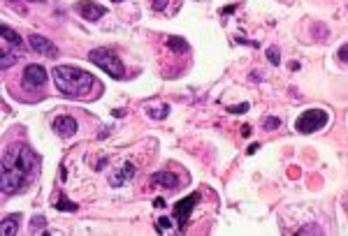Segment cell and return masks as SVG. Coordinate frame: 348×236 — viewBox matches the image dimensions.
I'll return each instance as SVG.
<instances>
[{
	"instance_id": "cell-20",
	"label": "cell",
	"mask_w": 348,
	"mask_h": 236,
	"mask_svg": "<svg viewBox=\"0 0 348 236\" xmlns=\"http://www.w3.org/2000/svg\"><path fill=\"white\" fill-rule=\"evenodd\" d=\"M172 222H174L172 218H160V220L156 222V229L160 231V234H165L167 229H172Z\"/></svg>"
},
{
	"instance_id": "cell-7",
	"label": "cell",
	"mask_w": 348,
	"mask_h": 236,
	"mask_svg": "<svg viewBox=\"0 0 348 236\" xmlns=\"http://www.w3.org/2000/svg\"><path fill=\"white\" fill-rule=\"evenodd\" d=\"M24 84L28 86V88H42V86L47 84V70H44L42 65H37V63H33V65H26V70H24Z\"/></svg>"
},
{
	"instance_id": "cell-13",
	"label": "cell",
	"mask_w": 348,
	"mask_h": 236,
	"mask_svg": "<svg viewBox=\"0 0 348 236\" xmlns=\"http://www.w3.org/2000/svg\"><path fill=\"white\" fill-rule=\"evenodd\" d=\"M0 35H3V40H5L10 47H24V42H21V35H19L17 31H12L10 26H3V28H0Z\"/></svg>"
},
{
	"instance_id": "cell-14",
	"label": "cell",
	"mask_w": 348,
	"mask_h": 236,
	"mask_svg": "<svg viewBox=\"0 0 348 236\" xmlns=\"http://www.w3.org/2000/svg\"><path fill=\"white\" fill-rule=\"evenodd\" d=\"M56 211H77L79 206L74 204V201H70L65 197V192H58V197H56Z\"/></svg>"
},
{
	"instance_id": "cell-17",
	"label": "cell",
	"mask_w": 348,
	"mask_h": 236,
	"mask_svg": "<svg viewBox=\"0 0 348 236\" xmlns=\"http://www.w3.org/2000/svg\"><path fill=\"white\" fill-rule=\"evenodd\" d=\"M44 227H47V220H44L42 215H35V218H33V222H30V234L44 231Z\"/></svg>"
},
{
	"instance_id": "cell-24",
	"label": "cell",
	"mask_w": 348,
	"mask_h": 236,
	"mask_svg": "<svg viewBox=\"0 0 348 236\" xmlns=\"http://www.w3.org/2000/svg\"><path fill=\"white\" fill-rule=\"evenodd\" d=\"M248 109V104H234V107H228V111H232V114H241V111H246Z\"/></svg>"
},
{
	"instance_id": "cell-3",
	"label": "cell",
	"mask_w": 348,
	"mask_h": 236,
	"mask_svg": "<svg viewBox=\"0 0 348 236\" xmlns=\"http://www.w3.org/2000/svg\"><path fill=\"white\" fill-rule=\"evenodd\" d=\"M89 61L93 63V65H98L100 70H105L112 79H126V67H123L121 58L112 51V49H105V47L93 49L89 54Z\"/></svg>"
},
{
	"instance_id": "cell-23",
	"label": "cell",
	"mask_w": 348,
	"mask_h": 236,
	"mask_svg": "<svg viewBox=\"0 0 348 236\" xmlns=\"http://www.w3.org/2000/svg\"><path fill=\"white\" fill-rule=\"evenodd\" d=\"M336 58H339L341 63H348V44H343V47L336 51Z\"/></svg>"
},
{
	"instance_id": "cell-12",
	"label": "cell",
	"mask_w": 348,
	"mask_h": 236,
	"mask_svg": "<svg viewBox=\"0 0 348 236\" xmlns=\"http://www.w3.org/2000/svg\"><path fill=\"white\" fill-rule=\"evenodd\" d=\"M19 227H21V215H19V213H12V215H7V218L3 220L0 231H3V236H17Z\"/></svg>"
},
{
	"instance_id": "cell-25",
	"label": "cell",
	"mask_w": 348,
	"mask_h": 236,
	"mask_svg": "<svg viewBox=\"0 0 348 236\" xmlns=\"http://www.w3.org/2000/svg\"><path fill=\"white\" fill-rule=\"evenodd\" d=\"M169 0H153V3H151V7H153V10H156V12H160V10H165V5H167Z\"/></svg>"
},
{
	"instance_id": "cell-26",
	"label": "cell",
	"mask_w": 348,
	"mask_h": 236,
	"mask_svg": "<svg viewBox=\"0 0 348 236\" xmlns=\"http://www.w3.org/2000/svg\"><path fill=\"white\" fill-rule=\"evenodd\" d=\"M153 206H156V208H165L167 204H165V199H162V197H158V199L153 201Z\"/></svg>"
},
{
	"instance_id": "cell-8",
	"label": "cell",
	"mask_w": 348,
	"mask_h": 236,
	"mask_svg": "<svg viewBox=\"0 0 348 236\" xmlns=\"http://www.w3.org/2000/svg\"><path fill=\"white\" fill-rule=\"evenodd\" d=\"M77 12H79V17L86 19V21H98L100 17L107 14V7L98 5L96 0H79V3H77Z\"/></svg>"
},
{
	"instance_id": "cell-22",
	"label": "cell",
	"mask_w": 348,
	"mask_h": 236,
	"mask_svg": "<svg viewBox=\"0 0 348 236\" xmlns=\"http://www.w3.org/2000/svg\"><path fill=\"white\" fill-rule=\"evenodd\" d=\"M263 127H265V130H276V127H281V118H274V116H270V118H265Z\"/></svg>"
},
{
	"instance_id": "cell-16",
	"label": "cell",
	"mask_w": 348,
	"mask_h": 236,
	"mask_svg": "<svg viewBox=\"0 0 348 236\" xmlns=\"http://www.w3.org/2000/svg\"><path fill=\"white\" fill-rule=\"evenodd\" d=\"M167 47L172 49L174 54H184V51H188V42L186 40H181V37H169Z\"/></svg>"
},
{
	"instance_id": "cell-19",
	"label": "cell",
	"mask_w": 348,
	"mask_h": 236,
	"mask_svg": "<svg viewBox=\"0 0 348 236\" xmlns=\"http://www.w3.org/2000/svg\"><path fill=\"white\" fill-rule=\"evenodd\" d=\"M297 234H323V229H320L318 222H311V224H306V227H300Z\"/></svg>"
},
{
	"instance_id": "cell-1",
	"label": "cell",
	"mask_w": 348,
	"mask_h": 236,
	"mask_svg": "<svg viewBox=\"0 0 348 236\" xmlns=\"http://www.w3.org/2000/svg\"><path fill=\"white\" fill-rule=\"evenodd\" d=\"M40 157L30 151L26 144H12L3 155V178L0 188L5 194H17L28 188V183L35 178Z\"/></svg>"
},
{
	"instance_id": "cell-29",
	"label": "cell",
	"mask_w": 348,
	"mask_h": 236,
	"mask_svg": "<svg viewBox=\"0 0 348 236\" xmlns=\"http://www.w3.org/2000/svg\"><path fill=\"white\" fill-rule=\"evenodd\" d=\"M28 3H44V0H28Z\"/></svg>"
},
{
	"instance_id": "cell-5",
	"label": "cell",
	"mask_w": 348,
	"mask_h": 236,
	"mask_svg": "<svg viewBox=\"0 0 348 236\" xmlns=\"http://www.w3.org/2000/svg\"><path fill=\"white\" fill-rule=\"evenodd\" d=\"M202 199V194L200 192H193L191 197H184L181 201H177L174 204V220H177V224H179V229H184L188 222V218H191L193 208H195V204Z\"/></svg>"
},
{
	"instance_id": "cell-4",
	"label": "cell",
	"mask_w": 348,
	"mask_h": 236,
	"mask_svg": "<svg viewBox=\"0 0 348 236\" xmlns=\"http://www.w3.org/2000/svg\"><path fill=\"white\" fill-rule=\"evenodd\" d=\"M325 125H327V111H323V109H306L295 121V130L302 134H311L316 130H323Z\"/></svg>"
},
{
	"instance_id": "cell-10",
	"label": "cell",
	"mask_w": 348,
	"mask_h": 236,
	"mask_svg": "<svg viewBox=\"0 0 348 236\" xmlns=\"http://www.w3.org/2000/svg\"><path fill=\"white\" fill-rule=\"evenodd\" d=\"M79 130L77 121H74L72 116H58L54 121V132L58 134V137H63V139H70V137H74Z\"/></svg>"
},
{
	"instance_id": "cell-21",
	"label": "cell",
	"mask_w": 348,
	"mask_h": 236,
	"mask_svg": "<svg viewBox=\"0 0 348 236\" xmlns=\"http://www.w3.org/2000/svg\"><path fill=\"white\" fill-rule=\"evenodd\" d=\"M267 58H270V63H272V65H279V63H281V56H279V49H276V47H270V49H267Z\"/></svg>"
},
{
	"instance_id": "cell-6",
	"label": "cell",
	"mask_w": 348,
	"mask_h": 236,
	"mask_svg": "<svg viewBox=\"0 0 348 236\" xmlns=\"http://www.w3.org/2000/svg\"><path fill=\"white\" fill-rule=\"evenodd\" d=\"M28 44H30V49L37 51L40 56H47V58H56V56H58V47L44 35H37V33L35 35H28Z\"/></svg>"
},
{
	"instance_id": "cell-27",
	"label": "cell",
	"mask_w": 348,
	"mask_h": 236,
	"mask_svg": "<svg viewBox=\"0 0 348 236\" xmlns=\"http://www.w3.org/2000/svg\"><path fill=\"white\" fill-rule=\"evenodd\" d=\"M241 134H244V137H248V134H251V127L244 125V127H241Z\"/></svg>"
},
{
	"instance_id": "cell-28",
	"label": "cell",
	"mask_w": 348,
	"mask_h": 236,
	"mask_svg": "<svg viewBox=\"0 0 348 236\" xmlns=\"http://www.w3.org/2000/svg\"><path fill=\"white\" fill-rule=\"evenodd\" d=\"M251 79L253 81H260V72H251Z\"/></svg>"
},
{
	"instance_id": "cell-11",
	"label": "cell",
	"mask_w": 348,
	"mask_h": 236,
	"mask_svg": "<svg viewBox=\"0 0 348 236\" xmlns=\"http://www.w3.org/2000/svg\"><path fill=\"white\" fill-rule=\"evenodd\" d=\"M149 183L151 185H160L165 190H177L179 188V176L172 174V171H156V174H151Z\"/></svg>"
},
{
	"instance_id": "cell-2",
	"label": "cell",
	"mask_w": 348,
	"mask_h": 236,
	"mask_svg": "<svg viewBox=\"0 0 348 236\" xmlns=\"http://www.w3.org/2000/svg\"><path fill=\"white\" fill-rule=\"evenodd\" d=\"M51 74H54V84L58 93H63L65 97H84L96 86L93 74L72 65H56Z\"/></svg>"
},
{
	"instance_id": "cell-18",
	"label": "cell",
	"mask_w": 348,
	"mask_h": 236,
	"mask_svg": "<svg viewBox=\"0 0 348 236\" xmlns=\"http://www.w3.org/2000/svg\"><path fill=\"white\" fill-rule=\"evenodd\" d=\"M14 63H17V56H14L12 51H3V56H0V65H3V70L12 67Z\"/></svg>"
},
{
	"instance_id": "cell-9",
	"label": "cell",
	"mask_w": 348,
	"mask_h": 236,
	"mask_svg": "<svg viewBox=\"0 0 348 236\" xmlns=\"http://www.w3.org/2000/svg\"><path fill=\"white\" fill-rule=\"evenodd\" d=\"M135 174H137L135 164L123 162L121 167H116V169L112 171V176H109V185H112V188H121V185H126L130 178H135Z\"/></svg>"
},
{
	"instance_id": "cell-30",
	"label": "cell",
	"mask_w": 348,
	"mask_h": 236,
	"mask_svg": "<svg viewBox=\"0 0 348 236\" xmlns=\"http://www.w3.org/2000/svg\"><path fill=\"white\" fill-rule=\"evenodd\" d=\"M114 3H123V0H114Z\"/></svg>"
},
{
	"instance_id": "cell-15",
	"label": "cell",
	"mask_w": 348,
	"mask_h": 236,
	"mask_svg": "<svg viewBox=\"0 0 348 236\" xmlns=\"http://www.w3.org/2000/svg\"><path fill=\"white\" fill-rule=\"evenodd\" d=\"M167 114H169V104H160V107H146V116H149V118H156V121L167 118Z\"/></svg>"
}]
</instances>
